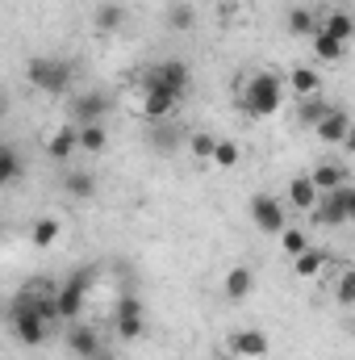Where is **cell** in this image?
I'll list each match as a JSON object with an SVG mask.
<instances>
[{"mask_svg":"<svg viewBox=\"0 0 355 360\" xmlns=\"http://www.w3.org/2000/svg\"><path fill=\"white\" fill-rule=\"evenodd\" d=\"M309 180H314L318 193H335V188L347 184V168H339V164H318V168L309 172Z\"/></svg>","mask_w":355,"mask_h":360,"instance_id":"22","label":"cell"},{"mask_svg":"<svg viewBox=\"0 0 355 360\" xmlns=\"http://www.w3.org/2000/svg\"><path fill=\"white\" fill-rule=\"evenodd\" d=\"M213 134H205V130H192L188 139H184V147H188V155H196V160H209L213 155Z\"/></svg>","mask_w":355,"mask_h":360,"instance_id":"32","label":"cell"},{"mask_svg":"<svg viewBox=\"0 0 355 360\" xmlns=\"http://www.w3.org/2000/svg\"><path fill=\"white\" fill-rule=\"evenodd\" d=\"M121 25H126V8H121V4L109 0V4L96 8V30H100V34H117Z\"/></svg>","mask_w":355,"mask_h":360,"instance_id":"28","label":"cell"},{"mask_svg":"<svg viewBox=\"0 0 355 360\" xmlns=\"http://www.w3.org/2000/svg\"><path fill=\"white\" fill-rule=\"evenodd\" d=\"M72 151H80V147H76V126L67 122V126H59V130L46 139V155L63 164V160H72Z\"/></svg>","mask_w":355,"mask_h":360,"instance_id":"20","label":"cell"},{"mask_svg":"<svg viewBox=\"0 0 355 360\" xmlns=\"http://www.w3.org/2000/svg\"><path fill=\"white\" fill-rule=\"evenodd\" d=\"M168 25H172V30H192V25H196V8H192L188 0H172V4H168Z\"/></svg>","mask_w":355,"mask_h":360,"instance_id":"30","label":"cell"},{"mask_svg":"<svg viewBox=\"0 0 355 360\" xmlns=\"http://www.w3.org/2000/svg\"><path fill=\"white\" fill-rule=\"evenodd\" d=\"M113 109V101L105 96V92H96V89H88V92H80L76 101H72V126H88V122H100L105 113Z\"/></svg>","mask_w":355,"mask_h":360,"instance_id":"9","label":"cell"},{"mask_svg":"<svg viewBox=\"0 0 355 360\" xmlns=\"http://www.w3.org/2000/svg\"><path fill=\"white\" fill-rule=\"evenodd\" d=\"M326 264H330V256H326L322 248H314V243H309L301 256H293V272H297L301 281H314V276H322V272H326Z\"/></svg>","mask_w":355,"mask_h":360,"instance_id":"17","label":"cell"},{"mask_svg":"<svg viewBox=\"0 0 355 360\" xmlns=\"http://www.w3.org/2000/svg\"><path fill=\"white\" fill-rule=\"evenodd\" d=\"M318 30H326V34L339 38V42H351L355 38V17L347 8H330L326 17H318Z\"/></svg>","mask_w":355,"mask_h":360,"instance_id":"18","label":"cell"},{"mask_svg":"<svg viewBox=\"0 0 355 360\" xmlns=\"http://www.w3.org/2000/svg\"><path fill=\"white\" fill-rule=\"evenodd\" d=\"M25 172V164H21V155L8 147V143H0V188H8L13 180H21Z\"/></svg>","mask_w":355,"mask_h":360,"instance_id":"25","label":"cell"},{"mask_svg":"<svg viewBox=\"0 0 355 360\" xmlns=\"http://www.w3.org/2000/svg\"><path fill=\"white\" fill-rule=\"evenodd\" d=\"M113 327H117L121 340H138V335H142L147 319H142V302H138L134 293H121V297H117V306H113Z\"/></svg>","mask_w":355,"mask_h":360,"instance_id":"8","label":"cell"},{"mask_svg":"<svg viewBox=\"0 0 355 360\" xmlns=\"http://www.w3.org/2000/svg\"><path fill=\"white\" fill-rule=\"evenodd\" d=\"M105 143H109V134H105L100 122L76 126V147H80V151H105Z\"/></svg>","mask_w":355,"mask_h":360,"instance_id":"26","label":"cell"},{"mask_svg":"<svg viewBox=\"0 0 355 360\" xmlns=\"http://www.w3.org/2000/svg\"><path fill=\"white\" fill-rule=\"evenodd\" d=\"M25 80H29L38 92H46V96H63V92L72 89L76 72H72V63H67V59L42 55V59H34V63L25 68Z\"/></svg>","mask_w":355,"mask_h":360,"instance_id":"1","label":"cell"},{"mask_svg":"<svg viewBox=\"0 0 355 360\" xmlns=\"http://www.w3.org/2000/svg\"><path fill=\"white\" fill-rule=\"evenodd\" d=\"M142 89L147 92H168V96L184 101L188 89H192V72H188L184 59H163V63H155V68L142 76Z\"/></svg>","mask_w":355,"mask_h":360,"instance_id":"3","label":"cell"},{"mask_svg":"<svg viewBox=\"0 0 355 360\" xmlns=\"http://www.w3.org/2000/svg\"><path fill=\"white\" fill-rule=\"evenodd\" d=\"M63 193L76 197V201H88L92 193H96V176L92 172H67L63 176Z\"/></svg>","mask_w":355,"mask_h":360,"instance_id":"27","label":"cell"},{"mask_svg":"<svg viewBox=\"0 0 355 360\" xmlns=\"http://www.w3.org/2000/svg\"><path fill=\"white\" fill-rule=\"evenodd\" d=\"M84 297H88V272H76V276L55 293V319L80 323V314H84Z\"/></svg>","mask_w":355,"mask_h":360,"instance_id":"6","label":"cell"},{"mask_svg":"<svg viewBox=\"0 0 355 360\" xmlns=\"http://www.w3.org/2000/svg\"><path fill=\"white\" fill-rule=\"evenodd\" d=\"M13 335L25 344V348H38L46 335H51V323L42 319V306H38V293H29V297H21L17 306H13Z\"/></svg>","mask_w":355,"mask_h":360,"instance_id":"4","label":"cell"},{"mask_svg":"<svg viewBox=\"0 0 355 360\" xmlns=\"http://www.w3.org/2000/svg\"><path fill=\"white\" fill-rule=\"evenodd\" d=\"M0 113H4V89H0Z\"/></svg>","mask_w":355,"mask_h":360,"instance_id":"35","label":"cell"},{"mask_svg":"<svg viewBox=\"0 0 355 360\" xmlns=\"http://www.w3.org/2000/svg\"><path fill=\"white\" fill-rule=\"evenodd\" d=\"M226 352H230L234 360H264L267 356V335L264 331H255V327L234 331V335L226 340Z\"/></svg>","mask_w":355,"mask_h":360,"instance_id":"10","label":"cell"},{"mask_svg":"<svg viewBox=\"0 0 355 360\" xmlns=\"http://www.w3.org/2000/svg\"><path fill=\"white\" fill-rule=\"evenodd\" d=\"M318 30V13L314 8H288V34H297V38H309Z\"/></svg>","mask_w":355,"mask_h":360,"instance_id":"29","label":"cell"},{"mask_svg":"<svg viewBox=\"0 0 355 360\" xmlns=\"http://www.w3.org/2000/svg\"><path fill=\"white\" fill-rule=\"evenodd\" d=\"M339 302H343V306L355 302V272H343V276H339Z\"/></svg>","mask_w":355,"mask_h":360,"instance_id":"34","label":"cell"},{"mask_svg":"<svg viewBox=\"0 0 355 360\" xmlns=\"http://www.w3.org/2000/svg\"><path fill=\"white\" fill-rule=\"evenodd\" d=\"M280 84H288V92L301 101V96L322 92V72H318V68H293L288 76H280Z\"/></svg>","mask_w":355,"mask_h":360,"instance_id":"15","label":"cell"},{"mask_svg":"<svg viewBox=\"0 0 355 360\" xmlns=\"http://www.w3.org/2000/svg\"><path fill=\"white\" fill-rule=\"evenodd\" d=\"M251 218H255V226H260L264 235H280V231L288 226V210H284V201L272 197V193H255V197H251Z\"/></svg>","mask_w":355,"mask_h":360,"instance_id":"7","label":"cell"},{"mask_svg":"<svg viewBox=\"0 0 355 360\" xmlns=\"http://www.w3.org/2000/svg\"><path fill=\"white\" fill-rule=\"evenodd\" d=\"M318 188H314V180L309 176H293L288 180V205L284 210H297V214H309L314 205H318Z\"/></svg>","mask_w":355,"mask_h":360,"instance_id":"16","label":"cell"},{"mask_svg":"<svg viewBox=\"0 0 355 360\" xmlns=\"http://www.w3.org/2000/svg\"><path fill=\"white\" fill-rule=\"evenodd\" d=\"M67 348H72V356L76 360H96L100 356V331L88 327V323H72V331H67Z\"/></svg>","mask_w":355,"mask_h":360,"instance_id":"11","label":"cell"},{"mask_svg":"<svg viewBox=\"0 0 355 360\" xmlns=\"http://www.w3.org/2000/svg\"><path fill=\"white\" fill-rule=\"evenodd\" d=\"M176 96H168V92H147L142 89V105H138V117H147V122H168L172 113H176Z\"/></svg>","mask_w":355,"mask_h":360,"instance_id":"14","label":"cell"},{"mask_svg":"<svg viewBox=\"0 0 355 360\" xmlns=\"http://www.w3.org/2000/svg\"><path fill=\"white\" fill-rule=\"evenodd\" d=\"M335 109V101H326L322 92H314V96H301V105H297V117H301V126H318L326 113Z\"/></svg>","mask_w":355,"mask_h":360,"instance_id":"21","label":"cell"},{"mask_svg":"<svg viewBox=\"0 0 355 360\" xmlns=\"http://www.w3.org/2000/svg\"><path fill=\"white\" fill-rule=\"evenodd\" d=\"M309 38H314V55H318L322 63H339V59L347 55V42H339V38H330L326 30H314Z\"/></svg>","mask_w":355,"mask_h":360,"instance_id":"23","label":"cell"},{"mask_svg":"<svg viewBox=\"0 0 355 360\" xmlns=\"http://www.w3.org/2000/svg\"><path fill=\"white\" fill-rule=\"evenodd\" d=\"M151 126H155V130H151V143H155L159 151H172V147L180 143V130H176V126H168V122H151Z\"/></svg>","mask_w":355,"mask_h":360,"instance_id":"33","label":"cell"},{"mask_svg":"<svg viewBox=\"0 0 355 360\" xmlns=\"http://www.w3.org/2000/svg\"><path fill=\"white\" fill-rule=\"evenodd\" d=\"M309 214H314L318 226H347L351 214H355V188L343 184V188H335V193H322Z\"/></svg>","mask_w":355,"mask_h":360,"instance_id":"5","label":"cell"},{"mask_svg":"<svg viewBox=\"0 0 355 360\" xmlns=\"http://www.w3.org/2000/svg\"><path fill=\"white\" fill-rule=\"evenodd\" d=\"M280 248H284V256L293 260V256H301V252L309 248V235H305L301 226H284V231H280Z\"/></svg>","mask_w":355,"mask_h":360,"instance_id":"31","label":"cell"},{"mask_svg":"<svg viewBox=\"0 0 355 360\" xmlns=\"http://www.w3.org/2000/svg\"><path fill=\"white\" fill-rule=\"evenodd\" d=\"M280 105H284V84H280V76H272V72L251 76V84L243 92V113H247V117H272Z\"/></svg>","mask_w":355,"mask_h":360,"instance_id":"2","label":"cell"},{"mask_svg":"<svg viewBox=\"0 0 355 360\" xmlns=\"http://www.w3.org/2000/svg\"><path fill=\"white\" fill-rule=\"evenodd\" d=\"M59 235H63V222L55 218V214H42L34 226H29V243L38 248V252H46V248H55L59 243Z\"/></svg>","mask_w":355,"mask_h":360,"instance_id":"19","label":"cell"},{"mask_svg":"<svg viewBox=\"0 0 355 360\" xmlns=\"http://www.w3.org/2000/svg\"><path fill=\"white\" fill-rule=\"evenodd\" d=\"M314 134H318L322 143H347V139H351V113L335 105V109L314 126Z\"/></svg>","mask_w":355,"mask_h":360,"instance_id":"12","label":"cell"},{"mask_svg":"<svg viewBox=\"0 0 355 360\" xmlns=\"http://www.w3.org/2000/svg\"><path fill=\"white\" fill-rule=\"evenodd\" d=\"M222 293H226L230 302H247V297L255 293V269H247V264L230 269L226 272V281H222Z\"/></svg>","mask_w":355,"mask_h":360,"instance_id":"13","label":"cell"},{"mask_svg":"<svg viewBox=\"0 0 355 360\" xmlns=\"http://www.w3.org/2000/svg\"><path fill=\"white\" fill-rule=\"evenodd\" d=\"M239 160H243V147H239L234 139H217V143H213L209 164H217L222 172H230V168H239Z\"/></svg>","mask_w":355,"mask_h":360,"instance_id":"24","label":"cell"},{"mask_svg":"<svg viewBox=\"0 0 355 360\" xmlns=\"http://www.w3.org/2000/svg\"><path fill=\"white\" fill-rule=\"evenodd\" d=\"M230 360H234V356H230Z\"/></svg>","mask_w":355,"mask_h":360,"instance_id":"36","label":"cell"}]
</instances>
